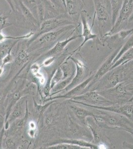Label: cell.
<instances>
[{"instance_id": "22", "label": "cell", "mask_w": 133, "mask_h": 149, "mask_svg": "<svg viewBox=\"0 0 133 149\" xmlns=\"http://www.w3.org/2000/svg\"><path fill=\"white\" fill-rule=\"evenodd\" d=\"M111 7V20L112 26L118 18L120 12L123 6L124 0H109Z\"/></svg>"}, {"instance_id": "7", "label": "cell", "mask_w": 133, "mask_h": 149, "mask_svg": "<svg viewBox=\"0 0 133 149\" xmlns=\"http://www.w3.org/2000/svg\"><path fill=\"white\" fill-rule=\"evenodd\" d=\"M70 100L81 102L89 105L99 107H108L116 104L105 98L99 92L94 91H90Z\"/></svg>"}, {"instance_id": "9", "label": "cell", "mask_w": 133, "mask_h": 149, "mask_svg": "<svg viewBox=\"0 0 133 149\" xmlns=\"http://www.w3.org/2000/svg\"><path fill=\"white\" fill-rule=\"evenodd\" d=\"M66 60V61L70 60L74 63L76 67V73L71 83L66 88L61 91L60 93L62 92L66 93L68 92L72 88H74L75 86L82 83L83 80L84 79L86 76V70H87V67L85 65L84 63H83V61H81L80 60L76 59L75 58L72 57V56H71V57H68Z\"/></svg>"}, {"instance_id": "39", "label": "cell", "mask_w": 133, "mask_h": 149, "mask_svg": "<svg viewBox=\"0 0 133 149\" xmlns=\"http://www.w3.org/2000/svg\"><path fill=\"white\" fill-rule=\"evenodd\" d=\"M5 124V117L0 114V135L3 134L5 131L4 127Z\"/></svg>"}, {"instance_id": "43", "label": "cell", "mask_w": 133, "mask_h": 149, "mask_svg": "<svg viewBox=\"0 0 133 149\" xmlns=\"http://www.w3.org/2000/svg\"><path fill=\"white\" fill-rule=\"evenodd\" d=\"M4 71H5L4 67H3V66L1 65V66H0V77L2 76V74H3Z\"/></svg>"}, {"instance_id": "4", "label": "cell", "mask_w": 133, "mask_h": 149, "mask_svg": "<svg viewBox=\"0 0 133 149\" xmlns=\"http://www.w3.org/2000/svg\"><path fill=\"white\" fill-rule=\"evenodd\" d=\"M123 66H119L110 70L93 86L91 91L100 92L112 88L124 81Z\"/></svg>"}, {"instance_id": "31", "label": "cell", "mask_w": 133, "mask_h": 149, "mask_svg": "<svg viewBox=\"0 0 133 149\" xmlns=\"http://www.w3.org/2000/svg\"><path fill=\"white\" fill-rule=\"evenodd\" d=\"M50 149H81L83 148L80 146L66 143H59L57 144L51 145L47 148Z\"/></svg>"}, {"instance_id": "2", "label": "cell", "mask_w": 133, "mask_h": 149, "mask_svg": "<svg viewBox=\"0 0 133 149\" xmlns=\"http://www.w3.org/2000/svg\"><path fill=\"white\" fill-rule=\"evenodd\" d=\"M100 39L112 28L109 0H93Z\"/></svg>"}, {"instance_id": "38", "label": "cell", "mask_w": 133, "mask_h": 149, "mask_svg": "<svg viewBox=\"0 0 133 149\" xmlns=\"http://www.w3.org/2000/svg\"><path fill=\"white\" fill-rule=\"evenodd\" d=\"M6 145L8 149H14L15 148V143L14 142L13 139H12L11 138H8L7 139L6 142Z\"/></svg>"}, {"instance_id": "26", "label": "cell", "mask_w": 133, "mask_h": 149, "mask_svg": "<svg viewBox=\"0 0 133 149\" xmlns=\"http://www.w3.org/2000/svg\"><path fill=\"white\" fill-rule=\"evenodd\" d=\"M133 34V27L132 29H127V30L123 29V30L120 31L116 33V34H114L113 36H109V37H106L105 38H109V39L110 40L111 42L113 43L116 41L124 40L125 38H126L127 37H128L129 36H132Z\"/></svg>"}, {"instance_id": "41", "label": "cell", "mask_w": 133, "mask_h": 149, "mask_svg": "<svg viewBox=\"0 0 133 149\" xmlns=\"http://www.w3.org/2000/svg\"><path fill=\"white\" fill-rule=\"evenodd\" d=\"M6 2H7V3H8V5L10 8V9L12 10L13 11H15V7L14 6V3L13 2L12 0H5Z\"/></svg>"}, {"instance_id": "42", "label": "cell", "mask_w": 133, "mask_h": 149, "mask_svg": "<svg viewBox=\"0 0 133 149\" xmlns=\"http://www.w3.org/2000/svg\"><path fill=\"white\" fill-rule=\"evenodd\" d=\"M123 147L124 148H129V149H133V145H130L127 143L124 142L123 143Z\"/></svg>"}, {"instance_id": "29", "label": "cell", "mask_w": 133, "mask_h": 149, "mask_svg": "<svg viewBox=\"0 0 133 149\" xmlns=\"http://www.w3.org/2000/svg\"><path fill=\"white\" fill-rule=\"evenodd\" d=\"M19 2L20 9L22 10V14L24 15V17L26 18V19H27V20L31 22L34 26H38V22H37V20L36 19V18L34 17L33 15H32L31 11L29 10V9L24 4L22 0H19Z\"/></svg>"}, {"instance_id": "10", "label": "cell", "mask_w": 133, "mask_h": 149, "mask_svg": "<svg viewBox=\"0 0 133 149\" xmlns=\"http://www.w3.org/2000/svg\"><path fill=\"white\" fill-rule=\"evenodd\" d=\"M121 47L117 48L116 50H115L112 53V54L106 59L102 65L100 67V68L98 69L96 73L93 74V79L84 90V93L91 91L93 86H94V85L109 71L111 66L112 65L113 60L116 56Z\"/></svg>"}, {"instance_id": "32", "label": "cell", "mask_w": 133, "mask_h": 149, "mask_svg": "<svg viewBox=\"0 0 133 149\" xmlns=\"http://www.w3.org/2000/svg\"><path fill=\"white\" fill-rule=\"evenodd\" d=\"M18 41H15L13 44H8L3 43L0 46V62H2V60L4 57L8 53L9 51L12 48H14L15 45V43Z\"/></svg>"}, {"instance_id": "17", "label": "cell", "mask_w": 133, "mask_h": 149, "mask_svg": "<svg viewBox=\"0 0 133 149\" xmlns=\"http://www.w3.org/2000/svg\"><path fill=\"white\" fill-rule=\"evenodd\" d=\"M23 100V98H21L12 109L10 114L6 121L8 122L10 124L17 119L22 118L25 115L26 111L28 109V103L27 102L26 107L23 108L24 107L22 106V104L24 102Z\"/></svg>"}, {"instance_id": "45", "label": "cell", "mask_w": 133, "mask_h": 149, "mask_svg": "<svg viewBox=\"0 0 133 149\" xmlns=\"http://www.w3.org/2000/svg\"><path fill=\"white\" fill-rule=\"evenodd\" d=\"M133 102V97H132L131 99L130 100V101H129V102Z\"/></svg>"}, {"instance_id": "6", "label": "cell", "mask_w": 133, "mask_h": 149, "mask_svg": "<svg viewBox=\"0 0 133 149\" xmlns=\"http://www.w3.org/2000/svg\"><path fill=\"white\" fill-rule=\"evenodd\" d=\"M133 11V0H124L121 10L114 25L109 32L103 36L100 40L106 37L113 36L125 29L129 22V19Z\"/></svg>"}, {"instance_id": "12", "label": "cell", "mask_w": 133, "mask_h": 149, "mask_svg": "<svg viewBox=\"0 0 133 149\" xmlns=\"http://www.w3.org/2000/svg\"><path fill=\"white\" fill-rule=\"evenodd\" d=\"M93 74L89 77L86 80L79 84V85L76 86L74 88H72L71 90L69 91L68 92H66V93L63 95H54V97H49L48 98H45L43 100V103L45 102H50L51 100H55L57 99H61V98H65V99H72L75 97L79 96V95H82L84 93V91L88 85H89L90 82L93 79Z\"/></svg>"}, {"instance_id": "21", "label": "cell", "mask_w": 133, "mask_h": 149, "mask_svg": "<svg viewBox=\"0 0 133 149\" xmlns=\"http://www.w3.org/2000/svg\"><path fill=\"white\" fill-rule=\"evenodd\" d=\"M29 54L27 51L24 49H21L18 51L15 59L14 60V64L12 66V70L15 69V68L22 65L27 64L28 61L29 60Z\"/></svg>"}, {"instance_id": "19", "label": "cell", "mask_w": 133, "mask_h": 149, "mask_svg": "<svg viewBox=\"0 0 133 149\" xmlns=\"http://www.w3.org/2000/svg\"><path fill=\"white\" fill-rule=\"evenodd\" d=\"M70 109L76 117L81 122V123L86 126L87 118L88 117H93L94 114V112L76 105H71Z\"/></svg>"}, {"instance_id": "25", "label": "cell", "mask_w": 133, "mask_h": 149, "mask_svg": "<svg viewBox=\"0 0 133 149\" xmlns=\"http://www.w3.org/2000/svg\"><path fill=\"white\" fill-rule=\"evenodd\" d=\"M123 66L124 81L133 86V60Z\"/></svg>"}, {"instance_id": "1", "label": "cell", "mask_w": 133, "mask_h": 149, "mask_svg": "<svg viewBox=\"0 0 133 149\" xmlns=\"http://www.w3.org/2000/svg\"><path fill=\"white\" fill-rule=\"evenodd\" d=\"M93 117L101 128L125 131L133 135V123L123 115L113 112L95 109Z\"/></svg>"}, {"instance_id": "20", "label": "cell", "mask_w": 133, "mask_h": 149, "mask_svg": "<svg viewBox=\"0 0 133 149\" xmlns=\"http://www.w3.org/2000/svg\"><path fill=\"white\" fill-rule=\"evenodd\" d=\"M59 143H66L76 145L83 148V149H86V148L91 149H98V146L96 144L89 142L87 141L84 140L83 139H62L59 141L55 142L54 144H52V145L57 144Z\"/></svg>"}, {"instance_id": "34", "label": "cell", "mask_w": 133, "mask_h": 149, "mask_svg": "<svg viewBox=\"0 0 133 149\" xmlns=\"http://www.w3.org/2000/svg\"><path fill=\"white\" fill-rule=\"evenodd\" d=\"M41 67H42L41 65H40L38 63H34L31 65L29 70L32 75H34L40 72Z\"/></svg>"}, {"instance_id": "16", "label": "cell", "mask_w": 133, "mask_h": 149, "mask_svg": "<svg viewBox=\"0 0 133 149\" xmlns=\"http://www.w3.org/2000/svg\"><path fill=\"white\" fill-rule=\"evenodd\" d=\"M81 37H82L81 34L74 35V36H72L71 37L68 38L64 40L59 41L54 45L52 48L50 49L49 51L45 54H44L43 56H41V57H48L50 56H55L59 54L60 53L63 52L64 49L70 42Z\"/></svg>"}, {"instance_id": "14", "label": "cell", "mask_w": 133, "mask_h": 149, "mask_svg": "<svg viewBox=\"0 0 133 149\" xmlns=\"http://www.w3.org/2000/svg\"><path fill=\"white\" fill-rule=\"evenodd\" d=\"M76 27L75 25L66 26L59 29H57L50 32L46 33L38 38V43L40 45H44L54 42L62 34L67 32L72 29H75Z\"/></svg>"}, {"instance_id": "30", "label": "cell", "mask_w": 133, "mask_h": 149, "mask_svg": "<svg viewBox=\"0 0 133 149\" xmlns=\"http://www.w3.org/2000/svg\"><path fill=\"white\" fill-rule=\"evenodd\" d=\"M64 79V74L62 69L60 66H59L54 72L51 78V88L52 90L53 88L60 81Z\"/></svg>"}, {"instance_id": "44", "label": "cell", "mask_w": 133, "mask_h": 149, "mask_svg": "<svg viewBox=\"0 0 133 149\" xmlns=\"http://www.w3.org/2000/svg\"><path fill=\"white\" fill-rule=\"evenodd\" d=\"M62 2L63 6H64V7H65H65H66V3H65V0H62Z\"/></svg>"}, {"instance_id": "27", "label": "cell", "mask_w": 133, "mask_h": 149, "mask_svg": "<svg viewBox=\"0 0 133 149\" xmlns=\"http://www.w3.org/2000/svg\"><path fill=\"white\" fill-rule=\"evenodd\" d=\"M34 32H30L29 33L24 36H6L3 34L2 31H0V43H3L6 40H14L15 41L24 40V39H29L33 36Z\"/></svg>"}, {"instance_id": "11", "label": "cell", "mask_w": 133, "mask_h": 149, "mask_svg": "<svg viewBox=\"0 0 133 149\" xmlns=\"http://www.w3.org/2000/svg\"><path fill=\"white\" fill-rule=\"evenodd\" d=\"M87 16H88L87 12L86 10H83L81 12L80 18L81 19V24H82V27H83L82 29L83 33L81 35L82 37H84V41L79 47H78L74 51H72L70 53V55L68 56V57L72 56V55L74 54L75 53H76L77 51H79L88 41L91 40H93V39H95L97 37V35L93 33L92 31L93 26L90 27V26L88 24Z\"/></svg>"}, {"instance_id": "28", "label": "cell", "mask_w": 133, "mask_h": 149, "mask_svg": "<svg viewBox=\"0 0 133 149\" xmlns=\"http://www.w3.org/2000/svg\"><path fill=\"white\" fill-rule=\"evenodd\" d=\"M133 47V34L131 36L130 38H129L128 40L123 45V46H122L119 51L118 52L117 54L116 57H115L113 60V62H112V65L114 64L117 60H118L121 57L123 54H124L126 52L129 50V49H131V48Z\"/></svg>"}, {"instance_id": "18", "label": "cell", "mask_w": 133, "mask_h": 149, "mask_svg": "<svg viewBox=\"0 0 133 149\" xmlns=\"http://www.w3.org/2000/svg\"><path fill=\"white\" fill-rule=\"evenodd\" d=\"M24 94V90H22L20 88H19L18 90H16L13 93H11V95L8 96V98H7V103H6V110L5 115V123L8 119L12 109L15 105V104L22 98V95Z\"/></svg>"}, {"instance_id": "37", "label": "cell", "mask_w": 133, "mask_h": 149, "mask_svg": "<svg viewBox=\"0 0 133 149\" xmlns=\"http://www.w3.org/2000/svg\"><path fill=\"white\" fill-rule=\"evenodd\" d=\"M55 60V56L48 57L43 62L41 66L42 67H49V66L52 64L53 63H54Z\"/></svg>"}, {"instance_id": "13", "label": "cell", "mask_w": 133, "mask_h": 149, "mask_svg": "<svg viewBox=\"0 0 133 149\" xmlns=\"http://www.w3.org/2000/svg\"><path fill=\"white\" fill-rule=\"evenodd\" d=\"M65 3L68 15L73 22H78L84 3L81 0H65Z\"/></svg>"}, {"instance_id": "46", "label": "cell", "mask_w": 133, "mask_h": 149, "mask_svg": "<svg viewBox=\"0 0 133 149\" xmlns=\"http://www.w3.org/2000/svg\"><path fill=\"white\" fill-rule=\"evenodd\" d=\"M81 1H83V3H84V4H85V3H84V0H81Z\"/></svg>"}, {"instance_id": "40", "label": "cell", "mask_w": 133, "mask_h": 149, "mask_svg": "<svg viewBox=\"0 0 133 149\" xmlns=\"http://www.w3.org/2000/svg\"><path fill=\"white\" fill-rule=\"evenodd\" d=\"M53 122V118L52 117V116H48L45 119V124L46 125L48 126L51 125L52 123Z\"/></svg>"}, {"instance_id": "5", "label": "cell", "mask_w": 133, "mask_h": 149, "mask_svg": "<svg viewBox=\"0 0 133 149\" xmlns=\"http://www.w3.org/2000/svg\"><path fill=\"white\" fill-rule=\"evenodd\" d=\"M75 24L72 20L63 17H55L44 20L41 23L36 32L34 33L33 36L28 41L27 46H29L36 39L46 33L56 30L59 27L69 25H75Z\"/></svg>"}, {"instance_id": "35", "label": "cell", "mask_w": 133, "mask_h": 149, "mask_svg": "<svg viewBox=\"0 0 133 149\" xmlns=\"http://www.w3.org/2000/svg\"><path fill=\"white\" fill-rule=\"evenodd\" d=\"M8 22L7 17L4 15H0V31H2L5 27L10 26Z\"/></svg>"}, {"instance_id": "23", "label": "cell", "mask_w": 133, "mask_h": 149, "mask_svg": "<svg viewBox=\"0 0 133 149\" xmlns=\"http://www.w3.org/2000/svg\"><path fill=\"white\" fill-rule=\"evenodd\" d=\"M75 73H76V71L74 72L71 74V76H70L69 77H68L65 79L62 80L61 81L59 82V83H58L57 85H56L55 86H54L52 90L53 93H51L49 97H53V96H54L57 94H58V93H60L61 91H62L63 89L66 88V87L69 85L71 83L72 79L75 76Z\"/></svg>"}, {"instance_id": "15", "label": "cell", "mask_w": 133, "mask_h": 149, "mask_svg": "<svg viewBox=\"0 0 133 149\" xmlns=\"http://www.w3.org/2000/svg\"><path fill=\"white\" fill-rule=\"evenodd\" d=\"M68 115L70 128L73 135L72 136L74 137L78 138V139H83L84 138L86 137L91 140L90 139H92L93 135L91 134V132L89 129L88 128L86 129L83 126H81L79 124H78L75 121L72 119L69 113H68Z\"/></svg>"}, {"instance_id": "3", "label": "cell", "mask_w": 133, "mask_h": 149, "mask_svg": "<svg viewBox=\"0 0 133 149\" xmlns=\"http://www.w3.org/2000/svg\"><path fill=\"white\" fill-rule=\"evenodd\" d=\"M98 92L116 104H123L133 97V86L123 81L112 88Z\"/></svg>"}, {"instance_id": "33", "label": "cell", "mask_w": 133, "mask_h": 149, "mask_svg": "<svg viewBox=\"0 0 133 149\" xmlns=\"http://www.w3.org/2000/svg\"><path fill=\"white\" fill-rule=\"evenodd\" d=\"M13 48H11L10 50L8 52V53L3 59L2 61V65H1V66L5 67V66L6 65L12 63L13 62L14 59H13V56L12 54V50H13Z\"/></svg>"}, {"instance_id": "36", "label": "cell", "mask_w": 133, "mask_h": 149, "mask_svg": "<svg viewBox=\"0 0 133 149\" xmlns=\"http://www.w3.org/2000/svg\"><path fill=\"white\" fill-rule=\"evenodd\" d=\"M37 9L39 20L41 22H42L44 20V14H45V10H44L43 5L42 3H39L38 5L37 6Z\"/></svg>"}, {"instance_id": "24", "label": "cell", "mask_w": 133, "mask_h": 149, "mask_svg": "<svg viewBox=\"0 0 133 149\" xmlns=\"http://www.w3.org/2000/svg\"><path fill=\"white\" fill-rule=\"evenodd\" d=\"M133 60V47L122 55V56L111 66L110 70L119 66H122ZM109 70V71H110Z\"/></svg>"}, {"instance_id": "8", "label": "cell", "mask_w": 133, "mask_h": 149, "mask_svg": "<svg viewBox=\"0 0 133 149\" xmlns=\"http://www.w3.org/2000/svg\"><path fill=\"white\" fill-rule=\"evenodd\" d=\"M69 101L73 103H77V104L84 105L86 107L93 108V109L106 110L108 111L113 112L119 114L126 117L133 123V104H129V103L115 104L114 105H110L108 107H99V106L89 105L86 103H83L81 102H78L72 100H70Z\"/></svg>"}]
</instances>
